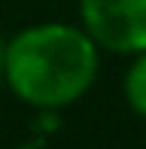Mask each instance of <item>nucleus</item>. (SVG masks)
I'll return each mask as SVG.
<instances>
[{
  "label": "nucleus",
  "mask_w": 146,
  "mask_h": 149,
  "mask_svg": "<svg viewBox=\"0 0 146 149\" xmlns=\"http://www.w3.org/2000/svg\"><path fill=\"white\" fill-rule=\"evenodd\" d=\"M125 100L137 116L146 119V49L137 52L134 64L125 73Z\"/></svg>",
  "instance_id": "nucleus-3"
},
{
  "label": "nucleus",
  "mask_w": 146,
  "mask_h": 149,
  "mask_svg": "<svg viewBox=\"0 0 146 149\" xmlns=\"http://www.w3.org/2000/svg\"><path fill=\"white\" fill-rule=\"evenodd\" d=\"M79 12L101 49L119 55L146 49V0H79Z\"/></svg>",
  "instance_id": "nucleus-2"
},
{
  "label": "nucleus",
  "mask_w": 146,
  "mask_h": 149,
  "mask_svg": "<svg viewBox=\"0 0 146 149\" xmlns=\"http://www.w3.org/2000/svg\"><path fill=\"white\" fill-rule=\"evenodd\" d=\"M3 67H6V43H0V76H3Z\"/></svg>",
  "instance_id": "nucleus-4"
},
{
  "label": "nucleus",
  "mask_w": 146,
  "mask_h": 149,
  "mask_svg": "<svg viewBox=\"0 0 146 149\" xmlns=\"http://www.w3.org/2000/svg\"><path fill=\"white\" fill-rule=\"evenodd\" d=\"M95 76L97 43L73 24H34L6 43L3 79L18 100L37 110L76 104L95 85Z\"/></svg>",
  "instance_id": "nucleus-1"
}]
</instances>
